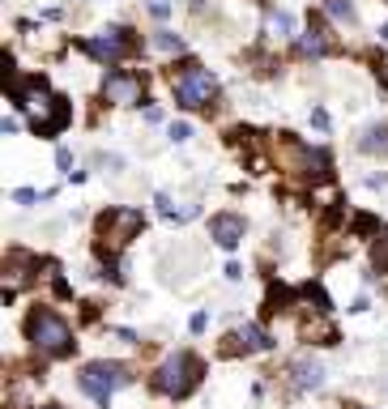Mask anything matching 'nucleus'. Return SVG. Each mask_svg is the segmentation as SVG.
Returning a JSON list of instances; mask_svg holds the SVG:
<instances>
[{
    "label": "nucleus",
    "instance_id": "nucleus-1",
    "mask_svg": "<svg viewBox=\"0 0 388 409\" xmlns=\"http://www.w3.org/2000/svg\"><path fill=\"white\" fill-rule=\"evenodd\" d=\"M13 102L38 137H51L68 124V102H60L43 81H13Z\"/></svg>",
    "mask_w": 388,
    "mask_h": 409
},
{
    "label": "nucleus",
    "instance_id": "nucleus-2",
    "mask_svg": "<svg viewBox=\"0 0 388 409\" xmlns=\"http://www.w3.org/2000/svg\"><path fill=\"white\" fill-rule=\"evenodd\" d=\"M269 154H273L278 171L290 175V179H325V175H329V158H325L320 149L295 141L290 132H273V137H269Z\"/></svg>",
    "mask_w": 388,
    "mask_h": 409
},
{
    "label": "nucleus",
    "instance_id": "nucleus-3",
    "mask_svg": "<svg viewBox=\"0 0 388 409\" xmlns=\"http://www.w3.org/2000/svg\"><path fill=\"white\" fill-rule=\"evenodd\" d=\"M26 337H30V346H34L38 354H47V358H60V354L73 350V329H68L56 312H47V307L26 316Z\"/></svg>",
    "mask_w": 388,
    "mask_h": 409
},
{
    "label": "nucleus",
    "instance_id": "nucleus-4",
    "mask_svg": "<svg viewBox=\"0 0 388 409\" xmlns=\"http://www.w3.org/2000/svg\"><path fill=\"white\" fill-rule=\"evenodd\" d=\"M137 235H141V213H137V209H107V213L98 218V252H103L107 260L120 256Z\"/></svg>",
    "mask_w": 388,
    "mask_h": 409
},
{
    "label": "nucleus",
    "instance_id": "nucleus-5",
    "mask_svg": "<svg viewBox=\"0 0 388 409\" xmlns=\"http://www.w3.org/2000/svg\"><path fill=\"white\" fill-rule=\"evenodd\" d=\"M171 85H175V102H179L184 111L209 107L214 94H218V77H214L209 68H201V64H184V68L171 77Z\"/></svg>",
    "mask_w": 388,
    "mask_h": 409
},
{
    "label": "nucleus",
    "instance_id": "nucleus-6",
    "mask_svg": "<svg viewBox=\"0 0 388 409\" xmlns=\"http://www.w3.org/2000/svg\"><path fill=\"white\" fill-rule=\"evenodd\" d=\"M77 384H81V393L85 397H94L98 405H107L111 401V393H120V388H128L132 384V371L124 367V363H90L81 376H77Z\"/></svg>",
    "mask_w": 388,
    "mask_h": 409
},
{
    "label": "nucleus",
    "instance_id": "nucleus-7",
    "mask_svg": "<svg viewBox=\"0 0 388 409\" xmlns=\"http://www.w3.org/2000/svg\"><path fill=\"white\" fill-rule=\"evenodd\" d=\"M154 384H158V393H167V397H188V393L201 384V363H196L192 354H171V358L158 367Z\"/></svg>",
    "mask_w": 388,
    "mask_h": 409
},
{
    "label": "nucleus",
    "instance_id": "nucleus-8",
    "mask_svg": "<svg viewBox=\"0 0 388 409\" xmlns=\"http://www.w3.org/2000/svg\"><path fill=\"white\" fill-rule=\"evenodd\" d=\"M85 51H90L94 60L115 64V60H124V55L132 51V30H128V26H107V30H98V34L85 38Z\"/></svg>",
    "mask_w": 388,
    "mask_h": 409
},
{
    "label": "nucleus",
    "instance_id": "nucleus-9",
    "mask_svg": "<svg viewBox=\"0 0 388 409\" xmlns=\"http://www.w3.org/2000/svg\"><path fill=\"white\" fill-rule=\"evenodd\" d=\"M103 98H107L111 107H137V102L145 98V81H141V73H128V68L107 73V77H103Z\"/></svg>",
    "mask_w": 388,
    "mask_h": 409
},
{
    "label": "nucleus",
    "instance_id": "nucleus-10",
    "mask_svg": "<svg viewBox=\"0 0 388 409\" xmlns=\"http://www.w3.org/2000/svg\"><path fill=\"white\" fill-rule=\"evenodd\" d=\"M209 235H214L218 248L235 252V248L243 243V218H235V213H218V218L209 222Z\"/></svg>",
    "mask_w": 388,
    "mask_h": 409
},
{
    "label": "nucleus",
    "instance_id": "nucleus-11",
    "mask_svg": "<svg viewBox=\"0 0 388 409\" xmlns=\"http://www.w3.org/2000/svg\"><path fill=\"white\" fill-rule=\"evenodd\" d=\"M299 51H303V55H312V60L329 55V51H333V43H329V30H325L320 21H312V26L299 34Z\"/></svg>",
    "mask_w": 388,
    "mask_h": 409
},
{
    "label": "nucleus",
    "instance_id": "nucleus-12",
    "mask_svg": "<svg viewBox=\"0 0 388 409\" xmlns=\"http://www.w3.org/2000/svg\"><path fill=\"white\" fill-rule=\"evenodd\" d=\"M30 269H34V260H30V256H21V252H17V256H9V265H4V299H9V294H17V290L30 282Z\"/></svg>",
    "mask_w": 388,
    "mask_h": 409
},
{
    "label": "nucleus",
    "instance_id": "nucleus-13",
    "mask_svg": "<svg viewBox=\"0 0 388 409\" xmlns=\"http://www.w3.org/2000/svg\"><path fill=\"white\" fill-rule=\"evenodd\" d=\"M273 341H269V333L261 329V324H243L239 333H235V350H243V354H261V350H269Z\"/></svg>",
    "mask_w": 388,
    "mask_h": 409
},
{
    "label": "nucleus",
    "instance_id": "nucleus-14",
    "mask_svg": "<svg viewBox=\"0 0 388 409\" xmlns=\"http://www.w3.org/2000/svg\"><path fill=\"white\" fill-rule=\"evenodd\" d=\"M290 376H295L299 388H320V384H325V367L312 363V358H299V363L290 367Z\"/></svg>",
    "mask_w": 388,
    "mask_h": 409
},
{
    "label": "nucleus",
    "instance_id": "nucleus-15",
    "mask_svg": "<svg viewBox=\"0 0 388 409\" xmlns=\"http://www.w3.org/2000/svg\"><path fill=\"white\" fill-rule=\"evenodd\" d=\"M333 337H337V333H333V324L325 320V312H320L316 320H312V316L303 320V341H316V346H333Z\"/></svg>",
    "mask_w": 388,
    "mask_h": 409
},
{
    "label": "nucleus",
    "instance_id": "nucleus-16",
    "mask_svg": "<svg viewBox=\"0 0 388 409\" xmlns=\"http://www.w3.org/2000/svg\"><path fill=\"white\" fill-rule=\"evenodd\" d=\"M359 145H363V154H388V128H384V124H376V128H367Z\"/></svg>",
    "mask_w": 388,
    "mask_h": 409
},
{
    "label": "nucleus",
    "instance_id": "nucleus-17",
    "mask_svg": "<svg viewBox=\"0 0 388 409\" xmlns=\"http://www.w3.org/2000/svg\"><path fill=\"white\" fill-rule=\"evenodd\" d=\"M265 26H269L273 38H286V34L295 30V17H290L286 9H269V21H265Z\"/></svg>",
    "mask_w": 388,
    "mask_h": 409
},
{
    "label": "nucleus",
    "instance_id": "nucleus-18",
    "mask_svg": "<svg viewBox=\"0 0 388 409\" xmlns=\"http://www.w3.org/2000/svg\"><path fill=\"white\" fill-rule=\"evenodd\" d=\"M325 13H329L333 21H346V26H355V21H359V13H355V4H350V0H325Z\"/></svg>",
    "mask_w": 388,
    "mask_h": 409
},
{
    "label": "nucleus",
    "instance_id": "nucleus-19",
    "mask_svg": "<svg viewBox=\"0 0 388 409\" xmlns=\"http://www.w3.org/2000/svg\"><path fill=\"white\" fill-rule=\"evenodd\" d=\"M372 265H376L380 273H388V230H380L376 243H372Z\"/></svg>",
    "mask_w": 388,
    "mask_h": 409
},
{
    "label": "nucleus",
    "instance_id": "nucleus-20",
    "mask_svg": "<svg viewBox=\"0 0 388 409\" xmlns=\"http://www.w3.org/2000/svg\"><path fill=\"white\" fill-rule=\"evenodd\" d=\"M154 47H162V51H184V38H179L175 30H158V34H154Z\"/></svg>",
    "mask_w": 388,
    "mask_h": 409
},
{
    "label": "nucleus",
    "instance_id": "nucleus-21",
    "mask_svg": "<svg viewBox=\"0 0 388 409\" xmlns=\"http://www.w3.org/2000/svg\"><path fill=\"white\" fill-rule=\"evenodd\" d=\"M188 137H192V124H188V119L171 124V141H175V145H179V141H188Z\"/></svg>",
    "mask_w": 388,
    "mask_h": 409
},
{
    "label": "nucleus",
    "instance_id": "nucleus-22",
    "mask_svg": "<svg viewBox=\"0 0 388 409\" xmlns=\"http://www.w3.org/2000/svg\"><path fill=\"white\" fill-rule=\"evenodd\" d=\"M154 205H158V213H162V218H175V205H171V196H167V192H158V196H154Z\"/></svg>",
    "mask_w": 388,
    "mask_h": 409
},
{
    "label": "nucleus",
    "instance_id": "nucleus-23",
    "mask_svg": "<svg viewBox=\"0 0 388 409\" xmlns=\"http://www.w3.org/2000/svg\"><path fill=\"white\" fill-rule=\"evenodd\" d=\"M56 166H60L64 175H73V154H68V149H56Z\"/></svg>",
    "mask_w": 388,
    "mask_h": 409
},
{
    "label": "nucleus",
    "instance_id": "nucleus-24",
    "mask_svg": "<svg viewBox=\"0 0 388 409\" xmlns=\"http://www.w3.org/2000/svg\"><path fill=\"white\" fill-rule=\"evenodd\" d=\"M13 201H17V205H34V201H38V192H34V188H17V192H13Z\"/></svg>",
    "mask_w": 388,
    "mask_h": 409
},
{
    "label": "nucleus",
    "instance_id": "nucleus-25",
    "mask_svg": "<svg viewBox=\"0 0 388 409\" xmlns=\"http://www.w3.org/2000/svg\"><path fill=\"white\" fill-rule=\"evenodd\" d=\"M312 124H316L320 132H329V111H325V107H316V111H312Z\"/></svg>",
    "mask_w": 388,
    "mask_h": 409
},
{
    "label": "nucleus",
    "instance_id": "nucleus-26",
    "mask_svg": "<svg viewBox=\"0 0 388 409\" xmlns=\"http://www.w3.org/2000/svg\"><path fill=\"white\" fill-rule=\"evenodd\" d=\"M205 324H209V316H205V312H196V316L188 320V329H192V333H205Z\"/></svg>",
    "mask_w": 388,
    "mask_h": 409
},
{
    "label": "nucleus",
    "instance_id": "nucleus-27",
    "mask_svg": "<svg viewBox=\"0 0 388 409\" xmlns=\"http://www.w3.org/2000/svg\"><path fill=\"white\" fill-rule=\"evenodd\" d=\"M150 13H154V17H167V13H171V4H167V0H150Z\"/></svg>",
    "mask_w": 388,
    "mask_h": 409
},
{
    "label": "nucleus",
    "instance_id": "nucleus-28",
    "mask_svg": "<svg viewBox=\"0 0 388 409\" xmlns=\"http://www.w3.org/2000/svg\"><path fill=\"white\" fill-rule=\"evenodd\" d=\"M17 128H21V124H17V119H13V115H9V119H4V124H0V132H4V137H13V132H17Z\"/></svg>",
    "mask_w": 388,
    "mask_h": 409
},
{
    "label": "nucleus",
    "instance_id": "nucleus-29",
    "mask_svg": "<svg viewBox=\"0 0 388 409\" xmlns=\"http://www.w3.org/2000/svg\"><path fill=\"white\" fill-rule=\"evenodd\" d=\"M384 184H388L384 171H380V175H367V188H384Z\"/></svg>",
    "mask_w": 388,
    "mask_h": 409
},
{
    "label": "nucleus",
    "instance_id": "nucleus-30",
    "mask_svg": "<svg viewBox=\"0 0 388 409\" xmlns=\"http://www.w3.org/2000/svg\"><path fill=\"white\" fill-rule=\"evenodd\" d=\"M380 81H384V90H388V64H384V68H380Z\"/></svg>",
    "mask_w": 388,
    "mask_h": 409
},
{
    "label": "nucleus",
    "instance_id": "nucleus-31",
    "mask_svg": "<svg viewBox=\"0 0 388 409\" xmlns=\"http://www.w3.org/2000/svg\"><path fill=\"white\" fill-rule=\"evenodd\" d=\"M384 4H388V0H384Z\"/></svg>",
    "mask_w": 388,
    "mask_h": 409
}]
</instances>
